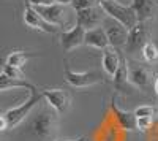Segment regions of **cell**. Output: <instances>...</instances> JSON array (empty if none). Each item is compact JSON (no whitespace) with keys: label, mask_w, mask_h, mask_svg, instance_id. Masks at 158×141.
<instances>
[{"label":"cell","mask_w":158,"mask_h":141,"mask_svg":"<svg viewBox=\"0 0 158 141\" xmlns=\"http://www.w3.org/2000/svg\"><path fill=\"white\" fill-rule=\"evenodd\" d=\"M57 125H59V113L44 100V105L32 118L29 129L40 139H51L57 132Z\"/></svg>","instance_id":"cell-1"},{"label":"cell","mask_w":158,"mask_h":141,"mask_svg":"<svg viewBox=\"0 0 158 141\" xmlns=\"http://www.w3.org/2000/svg\"><path fill=\"white\" fill-rule=\"evenodd\" d=\"M32 6H33V5H32ZM70 8H71V6L60 5V3L35 6V10H36L49 24L56 25L57 29L60 27V29H63V30L73 29L74 25H76V22H73V18L76 19V15H74V16L70 15Z\"/></svg>","instance_id":"cell-2"},{"label":"cell","mask_w":158,"mask_h":141,"mask_svg":"<svg viewBox=\"0 0 158 141\" xmlns=\"http://www.w3.org/2000/svg\"><path fill=\"white\" fill-rule=\"evenodd\" d=\"M43 100H44L43 92L38 91V89L35 87V89H32V91H30V97L25 100L22 105L15 106V108H10L8 111H5L3 116L8 121L10 129H13V127H16L21 122H24L25 119L30 116V113L36 108V105L40 103V101H43Z\"/></svg>","instance_id":"cell-3"},{"label":"cell","mask_w":158,"mask_h":141,"mask_svg":"<svg viewBox=\"0 0 158 141\" xmlns=\"http://www.w3.org/2000/svg\"><path fill=\"white\" fill-rule=\"evenodd\" d=\"M100 5L103 6V10L106 11V15L109 18L123 24L128 30H131L139 22L136 11L133 10L131 5H123L120 2H117V0H103Z\"/></svg>","instance_id":"cell-4"},{"label":"cell","mask_w":158,"mask_h":141,"mask_svg":"<svg viewBox=\"0 0 158 141\" xmlns=\"http://www.w3.org/2000/svg\"><path fill=\"white\" fill-rule=\"evenodd\" d=\"M152 38L150 22H138L133 29L130 30L128 43L125 46V53L128 54H138L142 53V48L146 46Z\"/></svg>","instance_id":"cell-5"},{"label":"cell","mask_w":158,"mask_h":141,"mask_svg":"<svg viewBox=\"0 0 158 141\" xmlns=\"http://www.w3.org/2000/svg\"><path fill=\"white\" fill-rule=\"evenodd\" d=\"M65 78L67 83L71 87L76 89H84L103 83V75L98 70H90V71H73L70 67H65Z\"/></svg>","instance_id":"cell-6"},{"label":"cell","mask_w":158,"mask_h":141,"mask_svg":"<svg viewBox=\"0 0 158 141\" xmlns=\"http://www.w3.org/2000/svg\"><path fill=\"white\" fill-rule=\"evenodd\" d=\"M103 27L108 33L109 38V45L115 49H125L127 43H128V36H130V30L125 27L123 24H120L118 21L106 16L103 22Z\"/></svg>","instance_id":"cell-7"},{"label":"cell","mask_w":158,"mask_h":141,"mask_svg":"<svg viewBox=\"0 0 158 141\" xmlns=\"http://www.w3.org/2000/svg\"><path fill=\"white\" fill-rule=\"evenodd\" d=\"M106 16L108 15H106V11L103 10L101 5H94V6H89V8L76 11L77 25L84 27L85 30L97 29V27H100V25H103Z\"/></svg>","instance_id":"cell-8"},{"label":"cell","mask_w":158,"mask_h":141,"mask_svg":"<svg viewBox=\"0 0 158 141\" xmlns=\"http://www.w3.org/2000/svg\"><path fill=\"white\" fill-rule=\"evenodd\" d=\"M128 62V76H130V83L135 87L139 89H146L152 84L153 81V73L152 68L147 67L146 63H139L133 60H127Z\"/></svg>","instance_id":"cell-9"},{"label":"cell","mask_w":158,"mask_h":141,"mask_svg":"<svg viewBox=\"0 0 158 141\" xmlns=\"http://www.w3.org/2000/svg\"><path fill=\"white\" fill-rule=\"evenodd\" d=\"M43 97L59 114H65L71 106V94L63 89H43Z\"/></svg>","instance_id":"cell-10"},{"label":"cell","mask_w":158,"mask_h":141,"mask_svg":"<svg viewBox=\"0 0 158 141\" xmlns=\"http://www.w3.org/2000/svg\"><path fill=\"white\" fill-rule=\"evenodd\" d=\"M24 22H25V25H29V27L33 29V30H40V32H44V33H51V35H54L57 32L56 25L49 24L35 10V6H32L30 3H27L25 8H24Z\"/></svg>","instance_id":"cell-11"},{"label":"cell","mask_w":158,"mask_h":141,"mask_svg":"<svg viewBox=\"0 0 158 141\" xmlns=\"http://www.w3.org/2000/svg\"><path fill=\"white\" fill-rule=\"evenodd\" d=\"M85 45V29L81 27V25H74L73 29H68V30H63L62 35H60V46L63 51H70L79 48Z\"/></svg>","instance_id":"cell-12"},{"label":"cell","mask_w":158,"mask_h":141,"mask_svg":"<svg viewBox=\"0 0 158 141\" xmlns=\"http://www.w3.org/2000/svg\"><path fill=\"white\" fill-rule=\"evenodd\" d=\"M123 57L118 54V49L109 46L106 49H103V56H101V68L104 71V75L109 76V78H114L117 75L118 68L122 65Z\"/></svg>","instance_id":"cell-13"},{"label":"cell","mask_w":158,"mask_h":141,"mask_svg":"<svg viewBox=\"0 0 158 141\" xmlns=\"http://www.w3.org/2000/svg\"><path fill=\"white\" fill-rule=\"evenodd\" d=\"M111 109L115 116V121L117 124L120 125V129L123 130H138V125H136V114L135 111H127V109H122L120 106L117 105V100L115 97H112L111 100Z\"/></svg>","instance_id":"cell-14"},{"label":"cell","mask_w":158,"mask_h":141,"mask_svg":"<svg viewBox=\"0 0 158 141\" xmlns=\"http://www.w3.org/2000/svg\"><path fill=\"white\" fill-rule=\"evenodd\" d=\"M156 5L155 0H131V6L136 11L139 22H152Z\"/></svg>","instance_id":"cell-15"},{"label":"cell","mask_w":158,"mask_h":141,"mask_svg":"<svg viewBox=\"0 0 158 141\" xmlns=\"http://www.w3.org/2000/svg\"><path fill=\"white\" fill-rule=\"evenodd\" d=\"M85 45L92 46V48H97V49H106L111 46L108 33H106L103 25H100L97 29L85 30Z\"/></svg>","instance_id":"cell-16"},{"label":"cell","mask_w":158,"mask_h":141,"mask_svg":"<svg viewBox=\"0 0 158 141\" xmlns=\"http://www.w3.org/2000/svg\"><path fill=\"white\" fill-rule=\"evenodd\" d=\"M112 79H114V84H115V87H117V91L130 92V89L135 87L133 84L130 83V76H128V62H127L125 57H123V60H122V65H120V68H118L117 75L114 76Z\"/></svg>","instance_id":"cell-17"},{"label":"cell","mask_w":158,"mask_h":141,"mask_svg":"<svg viewBox=\"0 0 158 141\" xmlns=\"http://www.w3.org/2000/svg\"><path fill=\"white\" fill-rule=\"evenodd\" d=\"M11 89H35V84L29 83L27 79H13L6 75H0V91L6 92L11 91Z\"/></svg>","instance_id":"cell-18"},{"label":"cell","mask_w":158,"mask_h":141,"mask_svg":"<svg viewBox=\"0 0 158 141\" xmlns=\"http://www.w3.org/2000/svg\"><path fill=\"white\" fill-rule=\"evenodd\" d=\"M32 57H36V54L27 53V51H11V53L6 56L5 63H6V65H11V67H16V68L22 70L24 65H27V62Z\"/></svg>","instance_id":"cell-19"},{"label":"cell","mask_w":158,"mask_h":141,"mask_svg":"<svg viewBox=\"0 0 158 141\" xmlns=\"http://www.w3.org/2000/svg\"><path fill=\"white\" fill-rule=\"evenodd\" d=\"M142 59L147 63H155L158 62V46L153 41H149L146 46L142 48Z\"/></svg>","instance_id":"cell-20"},{"label":"cell","mask_w":158,"mask_h":141,"mask_svg":"<svg viewBox=\"0 0 158 141\" xmlns=\"http://www.w3.org/2000/svg\"><path fill=\"white\" fill-rule=\"evenodd\" d=\"M155 108L152 105H141L135 109L136 118H155Z\"/></svg>","instance_id":"cell-21"},{"label":"cell","mask_w":158,"mask_h":141,"mask_svg":"<svg viewBox=\"0 0 158 141\" xmlns=\"http://www.w3.org/2000/svg\"><path fill=\"white\" fill-rule=\"evenodd\" d=\"M2 73H3V75H6V76H10V78H13V79H25V76H24V73H22V70H21V68H16V67L6 65V63L3 65Z\"/></svg>","instance_id":"cell-22"},{"label":"cell","mask_w":158,"mask_h":141,"mask_svg":"<svg viewBox=\"0 0 158 141\" xmlns=\"http://www.w3.org/2000/svg\"><path fill=\"white\" fill-rule=\"evenodd\" d=\"M103 0H74L73 2V8L74 11H79V10H84V8H89V6H94V5H100Z\"/></svg>","instance_id":"cell-23"},{"label":"cell","mask_w":158,"mask_h":141,"mask_svg":"<svg viewBox=\"0 0 158 141\" xmlns=\"http://www.w3.org/2000/svg\"><path fill=\"white\" fill-rule=\"evenodd\" d=\"M155 118H136V125H138V130L141 132H147L152 124H153Z\"/></svg>","instance_id":"cell-24"},{"label":"cell","mask_w":158,"mask_h":141,"mask_svg":"<svg viewBox=\"0 0 158 141\" xmlns=\"http://www.w3.org/2000/svg\"><path fill=\"white\" fill-rule=\"evenodd\" d=\"M27 3H30L33 6H43V5H52L56 2L54 0H27Z\"/></svg>","instance_id":"cell-25"},{"label":"cell","mask_w":158,"mask_h":141,"mask_svg":"<svg viewBox=\"0 0 158 141\" xmlns=\"http://www.w3.org/2000/svg\"><path fill=\"white\" fill-rule=\"evenodd\" d=\"M56 3H60V5H67V6H71L74 0H54Z\"/></svg>","instance_id":"cell-26"},{"label":"cell","mask_w":158,"mask_h":141,"mask_svg":"<svg viewBox=\"0 0 158 141\" xmlns=\"http://www.w3.org/2000/svg\"><path fill=\"white\" fill-rule=\"evenodd\" d=\"M54 141H85L84 136H77V138H73V139H54Z\"/></svg>","instance_id":"cell-27"},{"label":"cell","mask_w":158,"mask_h":141,"mask_svg":"<svg viewBox=\"0 0 158 141\" xmlns=\"http://www.w3.org/2000/svg\"><path fill=\"white\" fill-rule=\"evenodd\" d=\"M153 91H155V94L158 95V76L155 78V81H153Z\"/></svg>","instance_id":"cell-28"},{"label":"cell","mask_w":158,"mask_h":141,"mask_svg":"<svg viewBox=\"0 0 158 141\" xmlns=\"http://www.w3.org/2000/svg\"><path fill=\"white\" fill-rule=\"evenodd\" d=\"M156 3H158V0H156Z\"/></svg>","instance_id":"cell-29"}]
</instances>
